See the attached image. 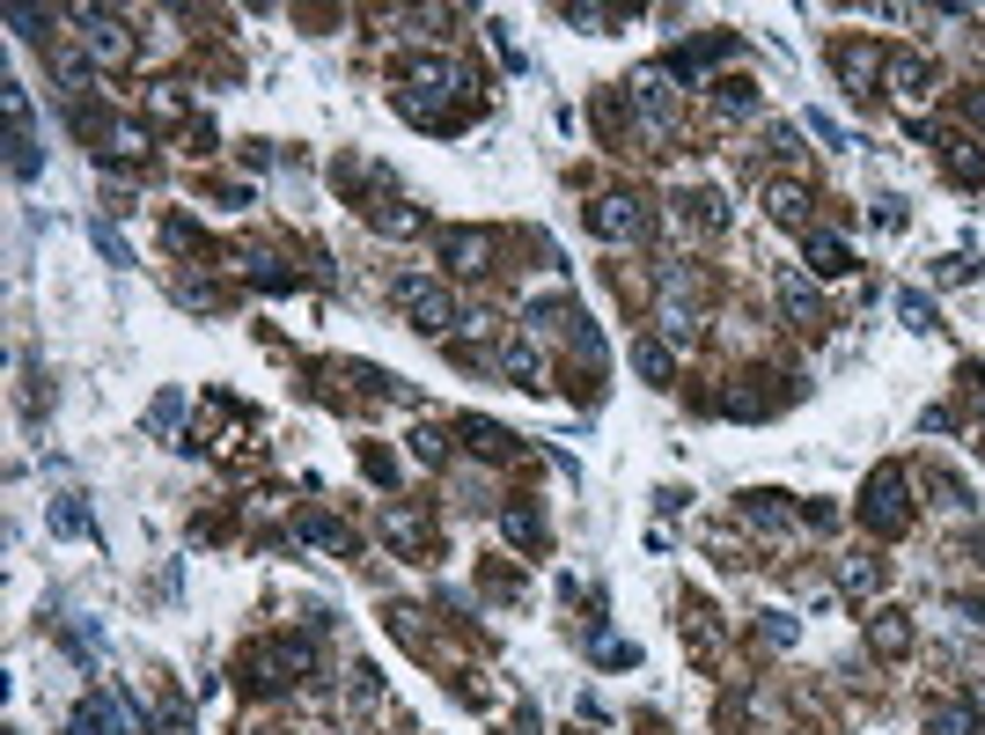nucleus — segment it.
<instances>
[{
	"mask_svg": "<svg viewBox=\"0 0 985 735\" xmlns=\"http://www.w3.org/2000/svg\"><path fill=\"white\" fill-rule=\"evenodd\" d=\"M75 23H81V37H89V52H97L103 67H125V59H133V37H125L118 15H97V8H81Z\"/></svg>",
	"mask_w": 985,
	"mask_h": 735,
	"instance_id": "nucleus-3",
	"label": "nucleus"
},
{
	"mask_svg": "<svg viewBox=\"0 0 985 735\" xmlns=\"http://www.w3.org/2000/svg\"><path fill=\"white\" fill-rule=\"evenodd\" d=\"M875 67H883V59H875V52H861V45H846V52H838V74H846V89H853V97H868Z\"/></svg>",
	"mask_w": 985,
	"mask_h": 735,
	"instance_id": "nucleus-9",
	"label": "nucleus"
},
{
	"mask_svg": "<svg viewBox=\"0 0 985 735\" xmlns=\"http://www.w3.org/2000/svg\"><path fill=\"white\" fill-rule=\"evenodd\" d=\"M52 530H59V538H81V530H89V508H81V500H59V508H52Z\"/></svg>",
	"mask_w": 985,
	"mask_h": 735,
	"instance_id": "nucleus-19",
	"label": "nucleus"
},
{
	"mask_svg": "<svg viewBox=\"0 0 985 735\" xmlns=\"http://www.w3.org/2000/svg\"><path fill=\"white\" fill-rule=\"evenodd\" d=\"M721 103H728V111H750L758 89H750V81H721Z\"/></svg>",
	"mask_w": 985,
	"mask_h": 735,
	"instance_id": "nucleus-24",
	"label": "nucleus"
},
{
	"mask_svg": "<svg viewBox=\"0 0 985 735\" xmlns=\"http://www.w3.org/2000/svg\"><path fill=\"white\" fill-rule=\"evenodd\" d=\"M971 125H978V133H985V89H978V97H971Z\"/></svg>",
	"mask_w": 985,
	"mask_h": 735,
	"instance_id": "nucleus-27",
	"label": "nucleus"
},
{
	"mask_svg": "<svg viewBox=\"0 0 985 735\" xmlns=\"http://www.w3.org/2000/svg\"><path fill=\"white\" fill-rule=\"evenodd\" d=\"M897 309H905L912 331H935V302H927V294H897Z\"/></svg>",
	"mask_w": 985,
	"mask_h": 735,
	"instance_id": "nucleus-21",
	"label": "nucleus"
},
{
	"mask_svg": "<svg viewBox=\"0 0 985 735\" xmlns=\"http://www.w3.org/2000/svg\"><path fill=\"white\" fill-rule=\"evenodd\" d=\"M772 214L780 220H809V192H802V184H772Z\"/></svg>",
	"mask_w": 985,
	"mask_h": 735,
	"instance_id": "nucleus-17",
	"label": "nucleus"
},
{
	"mask_svg": "<svg viewBox=\"0 0 985 735\" xmlns=\"http://www.w3.org/2000/svg\"><path fill=\"white\" fill-rule=\"evenodd\" d=\"M802 250H809L816 272H853V258H846V244H838V236H809Z\"/></svg>",
	"mask_w": 985,
	"mask_h": 735,
	"instance_id": "nucleus-14",
	"label": "nucleus"
},
{
	"mask_svg": "<svg viewBox=\"0 0 985 735\" xmlns=\"http://www.w3.org/2000/svg\"><path fill=\"white\" fill-rule=\"evenodd\" d=\"M927 735H978V706H935Z\"/></svg>",
	"mask_w": 985,
	"mask_h": 735,
	"instance_id": "nucleus-11",
	"label": "nucleus"
},
{
	"mask_svg": "<svg viewBox=\"0 0 985 735\" xmlns=\"http://www.w3.org/2000/svg\"><path fill=\"white\" fill-rule=\"evenodd\" d=\"M927 81H935V74H927L919 52H897V59H890V89H897V97H927Z\"/></svg>",
	"mask_w": 985,
	"mask_h": 735,
	"instance_id": "nucleus-7",
	"label": "nucleus"
},
{
	"mask_svg": "<svg viewBox=\"0 0 985 735\" xmlns=\"http://www.w3.org/2000/svg\"><path fill=\"white\" fill-rule=\"evenodd\" d=\"M861 522L875 530V538H897L912 522V500H905V471L897 464H883L875 478H868V493H861Z\"/></svg>",
	"mask_w": 985,
	"mask_h": 735,
	"instance_id": "nucleus-1",
	"label": "nucleus"
},
{
	"mask_svg": "<svg viewBox=\"0 0 985 735\" xmlns=\"http://www.w3.org/2000/svg\"><path fill=\"white\" fill-rule=\"evenodd\" d=\"M765 640H772V647H788V640H794V618L772 611V618H765Z\"/></svg>",
	"mask_w": 985,
	"mask_h": 735,
	"instance_id": "nucleus-25",
	"label": "nucleus"
},
{
	"mask_svg": "<svg viewBox=\"0 0 985 735\" xmlns=\"http://www.w3.org/2000/svg\"><path fill=\"white\" fill-rule=\"evenodd\" d=\"M397 302H405V317H412L419 331H449V324H456V302H449L434 280H397Z\"/></svg>",
	"mask_w": 985,
	"mask_h": 735,
	"instance_id": "nucleus-2",
	"label": "nucleus"
},
{
	"mask_svg": "<svg viewBox=\"0 0 985 735\" xmlns=\"http://www.w3.org/2000/svg\"><path fill=\"white\" fill-rule=\"evenodd\" d=\"M868 633H875V647H883V655H905V647H912L905 611H875V625H868Z\"/></svg>",
	"mask_w": 985,
	"mask_h": 735,
	"instance_id": "nucleus-10",
	"label": "nucleus"
},
{
	"mask_svg": "<svg viewBox=\"0 0 985 735\" xmlns=\"http://www.w3.org/2000/svg\"><path fill=\"white\" fill-rule=\"evenodd\" d=\"M412 456H419V464H442V456H449V441L434 434V427H419V434H412Z\"/></svg>",
	"mask_w": 985,
	"mask_h": 735,
	"instance_id": "nucleus-22",
	"label": "nucleus"
},
{
	"mask_svg": "<svg viewBox=\"0 0 985 735\" xmlns=\"http://www.w3.org/2000/svg\"><path fill=\"white\" fill-rule=\"evenodd\" d=\"M743 522H758V530H772V538L794 530V514L780 508V493H750V500H743Z\"/></svg>",
	"mask_w": 985,
	"mask_h": 735,
	"instance_id": "nucleus-8",
	"label": "nucleus"
},
{
	"mask_svg": "<svg viewBox=\"0 0 985 735\" xmlns=\"http://www.w3.org/2000/svg\"><path fill=\"white\" fill-rule=\"evenodd\" d=\"M390 544H405V552H427V514H390Z\"/></svg>",
	"mask_w": 985,
	"mask_h": 735,
	"instance_id": "nucleus-18",
	"label": "nucleus"
},
{
	"mask_svg": "<svg viewBox=\"0 0 985 735\" xmlns=\"http://www.w3.org/2000/svg\"><path fill=\"white\" fill-rule=\"evenodd\" d=\"M780 309H788L802 331H809V324H824V302H816V287H809V280H794V272L780 280Z\"/></svg>",
	"mask_w": 985,
	"mask_h": 735,
	"instance_id": "nucleus-6",
	"label": "nucleus"
},
{
	"mask_svg": "<svg viewBox=\"0 0 985 735\" xmlns=\"http://www.w3.org/2000/svg\"><path fill=\"white\" fill-rule=\"evenodd\" d=\"M935 493H941V508H971V486H963V478H956V471H935Z\"/></svg>",
	"mask_w": 985,
	"mask_h": 735,
	"instance_id": "nucleus-20",
	"label": "nucleus"
},
{
	"mask_svg": "<svg viewBox=\"0 0 985 735\" xmlns=\"http://www.w3.org/2000/svg\"><path fill=\"white\" fill-rule=\"evenodd\" d=\"M589 228L603 236V244H633V236H647V214L633 206V199H596V206H589Z\"/></svg>",
	"mask_w": 985,
	"mask_h": 735,
	"instance_id": "nucleus-4",
	"label": "nucleus"
},
{
	"mask_svg": "<svg viewBox=\"0 0 985 735\" xmlns=\"http://www.w3.org/2000/svg\"><path fill=\"white\" fill-rule=\"evenodd\" d=\"M508 538H516L522 552H544V522L530 508H508Z\"/></svg>",
	"mask_w": 985,
	"mask_h": 735,
	"instance_id": "nucleus-16",
	"label": "nucleus"
},
{
	"mask_svg": "<svg viewBox=\"0 0 985 735\" xmlns=\"http://www.w3.org/2000/svg\"><path fill=\"white\" fill-rule=\"evenodd\" d=\"M500 368H508L516 383H530V391H544V361H537V346H508V353H500Z\"/></svg>",
	"mask_w": 985,
	"mask_h": 735,
	"instance_id": "nucleus-12",
	"label": "nucleus"
},
{
	"mask_svg": "<svg viewBox=\"0 0 985 735\" xmlns=\"http://www.w3.org/2000/svg\"><path fill=\"white\" fill-rule=\"evenodd\" d=\"M633 368H641L647 383H669V368H677V361H669L663 339H641V346H633Z\"/></svg>",
	"mask_w": 985,
	"mask_h": 735,
	"instance_id": "nucleus-13",
	"label": "nucleus"
},
{
	"mask_svg": "<svg viewBox=\"0 0 985 735\" xmlns=\"http://www.w3.org/2000/svg\"><path fill=\"white\" fill-rule=\"evenodd\" d=\"M875 581H883V566H861V559L846 566V588H875Z\"/></svg>",
	"mask_w": 985,
	"mask_h": 735,
	"instance_id": "nucleus-26",
	"label": "nucleus"
},
{
	"mask_svg": "<svg viewBox=\"0 0 985 735\" xmlns=\"http://www.w3.org/2000/svg\"><path fill=\"white\" fill-rule=\"evenodd\" d=\"M456 427L471 434V449H478V456H508V434H500L492 419H456Z\"/></svg>",
	"mask_w": 985,
	"mask_h": 735,
	"instance_id": "nucleus-15",
	"label": "nucleus"
},
{
	"mask_svg": "<svg viewBox=\"0 0 985 735\" xmlns=\"http://www.w3.org/2000/svg\"><path fill=\"white\" fill-rule=\"evenodd\" d=\"M492 250H500V236H492V228H449V236H442V258H449L456 272H486Z\"/></svg>",
	"mask_w": 985,
	"mask_h": 735,
	"instance_id": "nucleus-5",
	"label": "nucleus"
},
{
	"mask_svg": "<svg viewBox=\"0 0 985 735\" xmlns=\"http://www.w3.org/2000/svg\"><path fill=\"white\" fill-rule=\"evenodd\" d=\"M8 23L23 30V37H52V15H37V8H15V15H8Z\"/></svg>",
	"mask_w": 985,
	"mask_h": 735,
	"instance_id": "nucleus-23",
	"label": "nucleus"
}]
</instances>
